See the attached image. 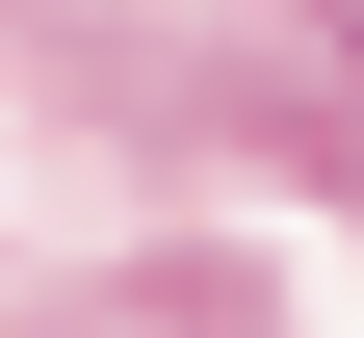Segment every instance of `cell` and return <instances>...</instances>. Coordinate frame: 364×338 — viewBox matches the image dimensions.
Here are the masks:
<instances>
[{
  "instance_id": "1",
  "label": "cell",
  "mask_w": 364,
  "mask_h": 338,
  "mask_svg": "<svg viewBox=\"0 0 364 338\" xmlns=\"http://www.w3.org/2000/svg\"><path fill=\"white\" fill-rule=\"evenodd\" d=\"M338 26H364V0H338Z\"/></svg>"
}]
</instances>
